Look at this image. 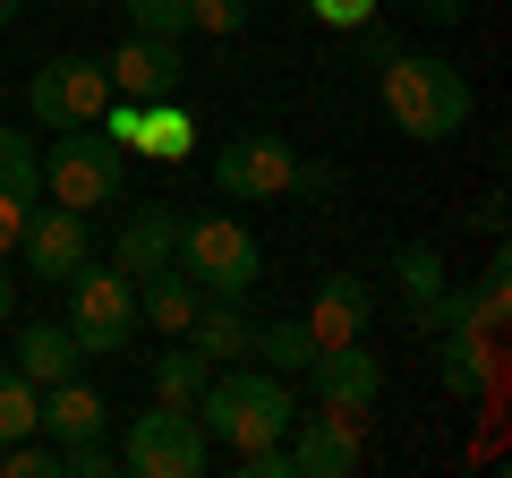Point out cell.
I'll list each match as a JSON object with an SVG mask.
<instances>
[{
    "label": "cell",
    "instance_id": "cell-26",
    "mask_svg": "<svg viewBox=\"0 0 512 478\" xmlns=\"http://www.w3.org/2000/svg\"><path fill=\"white\" fill-rule=\"evenodd\" d=\"M0 478H60V444H52V436L0 444Z\"/></svg>",
    "mask_w": 512,
    "mask_h": 478
},
{
    "label": "cell",
    "instance_id": "cell-29",
    "mask_svg": "<svg viewBox=\"0 0 512 478\" xmlns=\"http://www.w3.org/2000/svg\"><path fill=\"white\" fill-rule=\"evenodd\" d=\"M291 197L325 214V205L342 197V163H308V154H299V171H291Z\"/></svg>",
    "mask_w": 512,
    "mask_h": 478
},
{
    "label": "cell",
    "instance_id": "cell-28",
    "mask_svg": "<svg viewBox=\"0 0 512 478\" xmlns=\"http://www.w3.org/2000/svg\"><path fill=\"white\" fill-rule=\"evenodd\" d=\"M120 9H128L137 35H171V43L188 35V0H120Z\"/></svg>",
    "mask_w": 512,
    "mask_h": 478
},
{
    "label": "cell",
    "instance_id": "cell-14",
    "mask_svg": "<svg viewBox=\"0 0 512 478\" xmlns=\"http://www.w3.org/2000/svg\"><path fill=\"white\" fill-rule=\"evenodd\" d=\"M111 427V402L86 385V376H60V385H43V402H35V436H52V444H86V436H103Z\"/></svg>",
    "mask_w": 512,
    "mask_h": 478
},
{
    "label": "cell",
    "instance_id": "cell-10",
    "mask_svg": "<svg viewBox=\"0 0 512 478\" xmlns=\"http://www.w3.org/2000/svg\"><path fill=\"white\" fill-rule=\"evenodd\" d=\"M308 376H316V410H342V419H376V393H384V368H376V350H359V342H325L308 359Z\"/></svg>",
    "mask_w": 512,
    "mask_h": 478
},
{
    "label": "cell",
    "instance_id": "cell-20",
    "mask_svg": "<svg viewBox=\"0 0 512 478\" xmlns=\"http://www.w3.org/2000/svg\"><path fill=\"white\" fill-rule=\"evenodd\" d=\"M487 376H495V342L487 333H444V350H436V385L444 393H487Z\"/></svg>",
    "mask_w": 512,
    "mask_h": 478
},
{
    "label": "cell",
    "instance_id": "cell-37",
    "mask_svg": "<svg viewBox=\"0 0 512 478\" xmlns=\"http://www.w3.org/2000/svg\"><path fill=\"white\" fill-rule=\"evenodd\" d=\"M26 18V0H0V26H18Z\"/></svg>",
    "mask_w": 512,
    "mask_h": 478
},
{
    "label": "cell",
    "instance_id": "cell-2",
    "mask_svg": "<svg viewBox=\"0 0 512 478\" xmlns=\"http://www.w3.org/2000/svg\"><path fill=\"white\" fill-rule=\"evenodd\" d=\"M299 419V393H291V376H274V368H239V359H222L214 376H205V393H197V427L214 444H274L282 427Z\"/></svg>",
    "mask_w": 512,
    "mask_h": 478
},
{
    "label": "cell",
    "instance_id": "cell-36",
    "mask_svg": "<svg viewBox=\"0 0 512 478\" xmlns=\"http://www.w3.org/2000/svg\"><path fill=\"white\" fill-rule=\"evenodd\" d=\"M18 316V282H9V257H0V325Z\"/></svg>",
    "mask_w": 512,
    "mask_h": 478
},
{
    "label": "cell",
    "instance_id": "cell-35",
    "mask_svg": "<svg viewBox=\"0 0 512 478\" xmlns=\"http://www.w3.org/2000/svg\"><path fill=\"white\" fill-rule=\"evenodd\" d=\"M419 18L427 26H461V0H419Z\"/></svg>",
    "mask_w": 512,
    "mask_h": 478
},
{
    "label": "cell",
    "instance_id": "cell-9",
    "mask_svg": "<svg viewBox=\"0 0 512 478\" xmlns=\"http://www.w3.org/2000/svg\"><path fill=\"white\" fill-rule=\"evenodd\" d=\"M282 444H291V478H350V470H367V427L342 419V410L291 419Z\"/></svg>",
    "mask_w": 512,
    "mask_h": 478
},
{
    "label": "cell",
    "instance_id": "cell-3",
    "mask_svg": "<svg viewBox=\"0 0 512 478\" xmlns=\"http://www.w3.org/2000/svg\"><path fill=\"white\" fill-rule=\"evenodd\" d=\"M171 265L197 274L205 299H248L256 282H265V248H256V231L231 222V214H197V222L180 214V248H171Z\"/></svg>",
    "mask_w": 512,
    "mask_h": 478
},
{
    "label": "cell",
    "instance_id": "cell-18",
    "mask_svg": "<svg viewBox=\"0 0 512 478\" xmlns=\"http://www.w3.org/2000/svg\"><path fill=\"white\" fill-rule=\"evenodd\" d=\"M188 146H197V111H188V94H154L128 154H146V163H188Z\"/></svg>",
    "mask_w": 512,
    "mask_h": 478
},
{
    "label": "cell",
    "instance_id": "cell-16",
    "mask_svg": "<svg viewBox=\"0 0 512 478\" xmlns=\"http://www.w3.org/2000/svg\"><path fill=\"white\" fill-rule=\"evenodd\" d=\"M9 368L26 376V385H60V376H86V350H77V333H69V316H52V325H26L18 333V359Z\"/></svg>",
    "mask_w": 512,
    "mask_h": 478
},
{
    "label": "cell",
    "instance_id": "cell-4",
    "mask_svg": "<svg viewBox=\"0 0 512 478\" xmlns=\"http://www.w3.org/2000/svg\"><path fill=\"white\" fill-rule=\"evenodd\" d=\"M205 453H214V436H205L197 410H180V402L137 410L128 436H120V470H128V478H197Z\"/></svg>",
    "mask_w": 512,
    "mask_h": 478
},
{
    "label": "cell",
    "instance_id": "cell-19",
    "mask_svg": "<svg viewBox=\"0 0 512 478\" xmlns=\"http://www.w3.org/2000/svg\"><path fill=\"white\" fill-rule=\"evenodd\" d=\"M248 333H256V325L239 316V299H205V308L188 316L180 342L197 350V359H214V368H222V359H248Z\"/></svg>",
    "mask_w": 512,
    "mask_h": 478
},
{
    "label": "cell",
    "instance_id": "cell-15",
    "mask_svg": "<svg viewBox=\"0 0 512 478\" xmlns=\"http://www.w3.org/2000/svg\"><path fill=\"white\" fill-rule=\"evenodd\" d=\"M171 248H180V205H137V214L120 222V274L128 282H146V274H163L171 265Z\"/></svg>",
    "mask_w": 512,
    "mask_h": 478
},
{
    "label": "cell",
    "instance_id": "cell-33",
    "mask_svg": "<svg viewBox=\"0 0 512 478\" xmlns=\"http://www.w3.org/2000/svg\"><path fill=\"white\" fill-rule=\"evenodd\" d=\"M26 214H35V197H0V257H18V239H26Z\"/></svg>",
    "mask_w": 512,
    "mask_h": 478
},
{
    "label": "cell",
    "instance_id": "cell-25",
    "mask_svg": "<svg viewBox=\"0 0 512 478\" xmlns=\"http://www.w3.org/2000/svg\"><path fill=\"white\" fill-rule=\"evenodd\" d=\"M35 402H43V393L26 385L18 368H0V444H18V436H35Z\"/></svg>",
    "mask_w": 512,
    "mask_h": 478
},
{
    "label": "cell",
    "instance_id": "cell-11",
    "mask_svg": "<svg viewBox=\"0 0 512 478\" xmlns=\"http://www.w3.org/2000/svg\"><path fill=\"white\" fill-rule=\"evenodd\" d=\"M103 77H111V94H137V103H154V94H180V86H188L180 43H171V35H128V43H111Z\"/></svg>",
    "mask_w": 512,
    "mask_h": 478
},
{
    "label": "cell",
    "instance_id": "cell-32",
    "mask_svg": "<svg viewBox=\"0 0 512 478\" xmlns=\"http://www.w3.org/2000/svg\"><path fill=\"white\" fill-rule=\"evenodd\" d=\"M231 461H239V478H291V444H282V436L274 444H239Z\"/></svg>",
    "mask_w": 512,
    "mask_h": 478
},
{
    "label": "cell",
    "instance_id": "cell-8",
    "mask_svg": "<svg viewBox=\"0 0 512 478\" xmlns=\"http://www.w3.org/2000/svg\"><path fill=\"white\" fill-rule=\"evenodd\" d=\"M291 171H299V146L274 129H248L214 154V188L231 205H265V197H291Z\"/></svg>",
    "mask_w": 512,
    "mask_h": 478
},
{
    "label": "cell",
    "instance_id": "cell-5",
    "mask_svg": "<svg viewBox=\"0 0 512 478\" xmlns=\"http://www.w3.org/2000/svg\"><path fill=\"white\" fill-rule=\"evenodd\" d=\"M69 333L86 359H111V350H128V333H137V282L120 274V265H77L69 274Z\"/></svg>",
    "mask_w": 512,
    "mask_h": 478
},
{
    "label": "cell",
    "instance_id": "cell-17",
    "mask_svg": "<svg viewBox=\"0 0 512 478\" xmlns=\"http://www.w3.org/2000/svg\"><path fill=\"white\" fill-rule=\"evenodd\" d=\"M197 308H205V291H197V274H180V265H163V274L137 282V325L171 333V342L188 333V316H197Z\"/></svg>",
    "mask_w": 512,
    "mask_h": 478
},
{
    "label": "cell",
    "instance_id": "cell-21",
    "mask_svg": "<svg viewBox=\"0 0 512 478\" xmlns=\"http://www.w3.org/2000/svg\"><path fill=\"white\" fill-rule=\"evenodd\" d=\"M393 282H402V299H410V325L427 333V308H436V291L453 274H444V257L427 248V239H410V248H393Z\"/></svg>",
    "mask_w": 512,
    "mask_h": 478
},
{
    "label": "cell",
    "instance_id": "cell-34",
    "mask_svg": "<svg viewBox=\"0 0 512 478\" xmlns=\"http://www.w3.org/2000/svg\"><path fill=\"white\" fill-rule=\"evenodd\" d=\"M308 9H316L325 26H342V35H350V26H367V18H376V0H308Z\"/></svg>",
    "mask_w": 512,
    "mask_h": 478
},
{
    "label": "cell",
    "instance_id": "cell-6",
    "mask_svg": "<svg viewBox=\"0 0 512 478\" xmlns=\"http://www.w3.org/2000/svg\"><path fill=\"white\" fill-rule=\"evenodd\" d=\"M120 180H128V154L111 146L103 129H60L52 163H43L52 205H77V214H103V205H120Z\"/></svg>",
    "mask_w": 512,
    "mask_h": 478
},
{
    "label": "cell",
    "instance_id": "cell-1",
    "mask_svg": "<svg viewBox=\"0 0 512 478\" xmlns=\"http://www.w3.org/2000/svg\"><path fill=\"white\" fill-rule=\"evenodd\" d=\"M376 103H384V120H393L410 146H444V137L470 129L478 94H470V77H461L453 60H436V52H393V60H384Z\"/></svg>",
    "mask_w": 512,
    "mask_h": 478
},
{
    "label": "cell",
    "instance_id": "cell-30",
    "mask_svg": "<svg viewBox=\"0 0 512 478\" xmlns=\"http://www.w3.org/2000/svg\"><path fill=\"white\" fill-rule=\"evenodd\" d=\"M248 0H188V35H239Z\"/></svg>",
    "mask_w": 512,
    "mask_h": 478
},
{
    "label": "cell",
    "instance_id": "cell-12",
    "mask_svg": "<svg viewBox=\"0 0 512 478\" xmlns=\"http://www.w3.org/2000/svg\"><path fill=\"white\" fill-rule=\"evenodd\" d=\"M18 257H26L35 282H69L77 265H86V214H77V205H60V214H26Z\"/></svg>",
    "mask_w": 512,
    "mask_h": 478
},
{
    "label": "cell",
    "instance_id": "cell-31",
    "mask_svg": "<svg viewBox=\"0 0 512 478\" xmlns=\"http://www.w3.org/2000/svg\"><path fill=\"white\" fill-rule=\"evenodd\" d=\"M94 120H103V137L128 154V146H137V120H146V103H137V94H111V103L94 111Z\"/></svg>",
    "mask_w": 512,
    "mask_h": 478
},
{
    "label": "cell",
    "instance_id": "cell-7",
    "mask_svg": "<svg viewBox=\"0 0 512 478\" xmlns=\"http://www.w3.org/2000/svg\"><path fill=\"white\" fill-rule=\"evenodd\" d=\"M111 103V77H103V60H77V52H60V60H43L35 69V86H26V111H35L43 129H94V111Z\"/></svg>",
    "mask_w": 512,
    "mask_h": 478
},
{
    "label": "cell",
    "instance_id": "cell-24",
    "mask_svg": "<svg viewBox=\"0 0 512 478\" xmlns=\"http://www.w3.org/2000/svg\"><path fill=\"white\" fill-rule=\"evenodd\" d=\"M0 197H35L43 205V154L18 129H0Z\"/></svg>",
    "mask_w": 512,
    "mask_h": 478
},
{
    "label": "cell",
    "instance_id": "cell-22",
    "mask_svg": "<svg viewBox=\"0 0 512 478\" xmlns=\"http://www.w3.org/2000/svg\"><path fill=\"white\" fill-rule=\"evenodd\" d=\"M205 376H214V359H197V350H154V402H180V410H197V393H205Z\"/></svg>",
    "mask_w": 512,
    "mask_h": 478
},
{
    "label": "cell",
    "instance_id": "cell-13",
    "mask_svg": "<svg viewBox=\"0 0 512 478\" xmlns=\"http://www.w3.org/2000/svg\"><path fill=\"white\" fill-rule=\"evenodd\" d=\"M367 316H376V282H367V274H325L299 325H308V333H316V350H325V342H359Z\"/></svg>",
    "mask_w": 512,
    "mask_h": 478
},
{
    "label": "cell",
    "instance_id": "cell-27",
    "mask_svg": "<svg viewBox=\"0 0 512 478\" xmlns=\"http://www.w3.org/2000/svg\"><path fill=\"white\" fill-rule=\"evenodd\" d=\"M60 478H120V444H111V436L60 444Z\"/></svg>",
    "mask_w": 512,
    "mask_h": 478
},
{
    "label": "cell",
    "instance_id": "cell-23",
    "mask_svg": "<svg viewBox=\"0 0 512 478\" xmlns=\"http://www.w3.org/2000/svg\"><path fill=\"white\" fill-rule=\"evenodd\" d=\"M248 350H256V368H274V376H308L316 333L308 325H265V333H248Z\"/></svg>",
    "mask_w": 512,
    "mask_h": 478
}]
</instances>
